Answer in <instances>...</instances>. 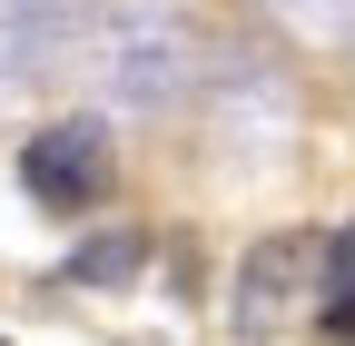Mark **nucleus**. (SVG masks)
<instances>
[{
    "label": "nucleus",
    "mask_w": 355,
    "mask_h": 346,
    "mask_svg": "<svg viewBox=\"0 0 355 346\" xmlns=\"http://www.w3.org/2000/svg\"><path fill=\"white\" fill-rule=\"evenodd\" d=\"M109 179H119V158H109V129L99 119H50L20 149V188L50 208V218H89V208L109 198Z\"/></svg>",
    "instance_id": "nucleus-1"
},
{
    "label": "nucleus",
    "mask_w": 355,
    "mask_h": 346,
    "mask_svg": "<svg viewBox=\"0 0 355 346\" xmlns=\"http://www.w3.org/2000/svg\"><path fill=\"white\" fill-rule=\"evenodd\" d=\"M306 267H316V247H306L296 228H286V238H257V247H247V267H237V327H247V336H266V327L296 307Z\"/></svg>",
    "instance_id": "nucleus-2"
},
{
    "label": "nucleus",
    "mask_w": 355,
    "mask_h": 346,
    "mask_svg": "<svg viewBox=\"0 0 355 346\" xmlns=\"http://www.w3.org/2000/svg\"><path fill=\"white\" fill-rule=\"evenodd\" d=\"M316 327L336 346H355V228H336L326 257H316Z\"/></svg>",
    "instance_id": "nucleus-3"
},
{
    "label": "nucleus",
    "mask_w": 355,
    "mask_h": 346,
    "mask_svg": "<svg viewBox=\"0 0 355 346\" xmlns=\"http://www.w3.org/2000/svg\"><path fill=\"white\" fill-rule=\"evenodd\" d=\"M139 267H148V238H139V228H109L99 247H79V257H69V277H79V287H89V277L119 287V277H139Z\"/></svg>",
    "instance_id": "nucleus-4"
}]
</instances>
